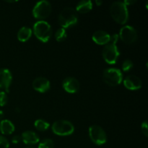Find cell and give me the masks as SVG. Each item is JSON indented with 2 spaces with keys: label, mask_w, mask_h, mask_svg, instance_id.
Returning a JSON list of instances; mask_svg holds the SVG:
<instances>
[{
  "label": "cell",
  "mask_w": 148,
  "mask_h": 148,
  "mask_svg": "<svg viewBox=\"0 0 148 148\" xmlns=\"http://www.w3.org/2000/svg\"><path fill=\"white\" fill-rule=\"evenodd\" d=\"M119 35L115 34L111 36L108 43L104 46L102 51V55L106 62L109 64H114L116 63L120 55L119 50L116 46L119 40Z\"/></svg>",
  "instance_id": "obj_1"
},
{
  "label": "cell",
  "mask_w": 148,
  "mask_h": 148,
  "mask_svg": "<svg viewBox=\"0 0 148 148\" xmlns=\"http://www.w3.org/2000/svg\"><path fill=\"white\" fill-rule=\"evenodd\" d=\"M110 12L112 18L116 23L124 25L128 22V8L124 1H115L113 3L110 8Z\"/></svg>",
  "instance_id": "obj_2"
},
{
  "label": "cell",
  "mask_w": 148,
  "mask_h": 148,
  "mask_svg": "<svg viewBox=\"0 0 148 148\" xmlns=\"http://www.w3.org/2000/svg\"><path fill=\"white\" fill-rule=\"evenodd\" d=\"M33 33L38 40L43 43H47L51 37V26L45 20H38L33 25Z\"/></svg>",
  "instance_id": "obj_3"
},
{
  "label": "cell",
  "mask_w": 148,
  "mask_h": 148,
  "mask_svg": "<svg viewBox=\"0 0 148 148\" xmlns=\"http://www.w3.org/2000/svg\"><path fill=\"white\" fill-rule=\"evenodd\" d=\"M78 21L77 12L72 7H66L59 15V23L63 28L66 29L75 25Z\"/></svg>",
  "instance_id": "obj_4"
},
{
  "label": "cell",
  "mask_w": 148,
  "mask_h": 148,
  "mask_svg": "<svg viewBox=\"0 0 148 148\" xmlns=\"http://www.w3.org/2000/svg\"><path fill=\"white\" fill-rule=\"evenodd\" d=\"M103 81L109 86L115 87L120 85L123 81L122 72L116 68H108L103 74Z\"/></svg>",
  "instance_id": "obj_5"
},
{
  "label": "cell",
  "mask_w": 148,
  "mask_h": 148,
  "mask_svg": "<svg viewBox=\"0 0 148 148\" xmlns=\"http://www.w3.org/2000/svg\"><path fill=\"white\" fill-rule=\"evenodd\" d=\"M51 130L56 135L69 136L75 132V127L67 120H58L52 124Z\"/></svg>",
  "instance_id": "obj_6"
},
{
  "label": "cell",
  "mask_w": 148,
  "mask_h": 148,
  "mask_svg": "<svg viewBox=\"0 0 148 148\" xmlns=\"http://www.w3.org/2000/svg\"><path fill=\"white\" fill-rule=\"evenodd\" d=\"M51 12V5L49 1L43 0L35 4L33 9V14L35 18L43 20L47 18Z\"/></svg>",
  "instance_id": "obj_7"
},
{
  "label": "cell",
  "mask_w": 148,
  "mask_h": 148,
  "mask_svg": "<svg viewBox=\"0 0 148 148\" xmlns=\"http://www.w3.org/2000/svg\"><path fill=\"white\" fill-rule=\"evenodd\" d=\"M91 141L97 145H103L107 142V135L103 129L98 125H92L88 130Z\"/></svg>",
  "instance_id": "obj_8"
},
{
  "label": "cell",
  "mask_w": 148,
  "mask_h": 148,
  "mask_svg": "<svg viewBox=\"0 0 148 148\" xmlns=\"http://www.w3.org/2000/svg\"><path fill=\"white\" fill-rule=\"evenodd\" d=\"M119 37H120L124 43L127 44H132L137 40V33L132 26L125 25L120 30Z\"/></svg>",
  "instance_id": "obj_9"
},
{
  "label": "cell",
  "mask_w": 148,
  "mask_h": 148,
  "mask_svg": "<svg viewBox=\"0 0 148 148\" xmlns=\"http://www.w3.org/2000/svg\"><path fill=\"white\" fill-rule=\"evenodd\" d=\"M12 81V75L10 69L7 68L0 69V88L9 92V88Z\"/></svg>",
  "instance_id": "obj_10"
},
{
  "label": "cell",
  "mask_w": 148,
  "mask_h": 148,
  "mask_svg": "<svg viewBox=\"0 0 148 148\" xmlns=\"http://www.w3.org/2000/svg\"><path fill=\"white\" fill-rule=\"evenodd\" d=\"M33 88L38 92L44 93L49 91L51 88V83L48 79L43 77L36 78L33 82Z\"/></svg>",
  "instance_id": "obj_11"
},
{
  "label": "cell",
  "mask_w": 148,
  "mask_h": 148,
  "mask_svg": "<svg viewBox=\"0 0 148 148\" xmlns=\"http://www.w3.org/2000/svg\"><path fill=\"white\" fill-rule=\"evenodd\" d=\"M62 86L64 90L69 93H75L79 89V81L72 77L65 78L62 82Z\"/></svg>",
  "instance_id": "obj_12"
},
{
  "label": "cell",
  "mask_w": 148,
  "mask_h": 148,
  "mask_svg": "<svg viewBox=\"0 0 148 148\" xmlns=\"http://www.w3.org/2000/svg\"><path fill=\"white\" fill-rule=\"evenodd\" d=\"M123 82L125 88L130 90H137L140 89L143 85L141 79L135 75H129Z\"/></svg>",
  "instance_id": "obj_13"
},
{
  "label": "cell",
  "mask_w": 148,
  "mask_h": 148,
  "mask_svg": "<svg viewBox=\"0 0 148 148\" xmlns=\"http://www.w3.org/2000/svg\"><path fill=\"white\" fill-rule=\"evenodd\" d=\"M92 40L95 42V43L98 45H104L108 43V41L110 40L111 38V36H110L109 33H108L107 32L104 31V30H97L95 33L92 34Z\"/></svg>",
  "instance_id": "obj_14"
},
{
  "label": "cell",
  "mask_w": 148,
  "mask_h": 148,
  "mask_svg": "<svg viewBox=\"0 0 148 148\" xmlns=\"http://www.w3.org/2000/svg\"><path fill=\"white\" fill-rule=\"evenodd\" d=\"M21 139L23 143L26 145H36L40 141L39 136L36 132L30 130L24 132L22 134Z\"/></svg>",
  "instance_id": "obj_15"
},
{
  "label": "cell",
  "mask_w": 148,
  "mask_h": 148,
  "mask_svg": "<svg viewBox=\"0 0 148 148\" xmlns=\"http://www.w3.org/2000/svg\"><path fill=\"white\" fill-rule=\"evenodd\" d=\"M15 127L10 120L3 119L0 121V132L3 134H11L14 132Z\"/></svg>",
  "instance_id": "obj_16"
},
{
  "label": "cell",
  "mask_w": 148,
  "mask_h": 148,
  "mask_svg": "<svg viewBox=\"0 0 148 148\" xmlns=\"http://www.w3.org/2000/svg\"><path fill=\"white\" fill-rule=\"evenodd\" d=\"M32 29L30 27L24 26L19 30L17 33V39L20 42H26L32 36Z\"/></svg>",
  "instance_id": "obj_17"
},
{
  "label": "cell",
  "mask_w": 148,
  "mask_h": 148,
  "mask_svg": "<svg viewBox=\"0 0 148 148\" xmlns=\"http://www.w3.org/2000/svg\"><path fill=\"white\" fill-rule=\"evenodd\" d=\"M92 9V2L89 0H83L81 1L77 4V7L75 10L77 12L82 13V14H85V13H88Z\"/></svg>",
  "instance_id": "obj_18"
},
{
  "label": "cell",
  "mask_w": 148,
  "mask_h": 148,
  "mask_svg": "<svg viewBox=\"0 0 148 148\" xmlns=\"http://www.w3.org/2000/svg\"><path fill=\"white\" fill-rule=\"evenodd\" d=\"M34 125L36 130L40 132L46 131L49 128V127H50V124H49V122H47L45 120L41 119L36 120V121L34 123Z\"/></svg>",
  "instance_id": "obj_19"
},
{
  "label": "cell",
  "mask_w": 148,
  "mask_h": 148,
  "mask_svg": "<svg viewBox=\"0 0 148 148\" xmlns=\"http://www.w3.org/2000/svg\"><path fill=\"white\" fill-rule=\"evenodd\" d=\"M66 36H67V35H66V29L63 28V27H60V28L58 29L56 31V33H55V38L58 42L64 40Z\"/></svg>",
  "instance_id": "obj_20"
},
{
  "label": "cell",
  "mask_w": 148,
  "mask_h": 148,
  "mask_svg": "<svg viewBox=\"0 0 148 148\" xmlns=\"http://www.w3.org/2000/svg\"><path fill=\"white\" fill-rule=\"evenodd\" d=\"M54 143L51 139H44L38 145V148H53Z\"/></svg>",
  "instance_id": "obj_21"
},
{
  "label": "cell",
  "mask_w": 148,
  "mask_h": 148,
  "mask_svg": "<svg viewBox=\"0 0 148 148\" xmlns=\"http://www.w3.org/2000/svg\"><path fill=\"white\" fill-rule=\"evenodd\" d=\"M133 66H134L133 62L130 59H127L122 64V70L125 72H129L132 69Z\"/></svg>",
  "instance_id": "obj_22"
},
{
  "label": "cell",
  "mask_w": 148,
  "mask_h": 148,
  "mask_svg": "<svg viewBox=\"0 0 148 148\" xmlns=\"http://www.w3.org/2000/svg\"><path fill=\"white\" fill-rule=\"evenodd\" d=\"M8 102V96L5 91H0V106L3 107Z\"/></svg>",
  "instance_id": "obj_23"
},
{
  "label": "cell",
  "mask_w": 148,
  "mask_h": 148,
  "mask_svg": "<svg viewBox=\"0 0 148 148\" xmlns=\"http://www.w3.org/2000/svg\"><path fill=\"white\" fill-rule=\"evenodd\" d=\"M10 143L8 140L4 136L0 135V148H9Z\"/></svg>",
  "instance_id": "obj_24"
},
{
  "label": "cell",
  "mask_w": 148,
  "mask_h": 148,
  "mask_svg": "<svg viewBox=\"0 0 148 148\" xmlns=\"http://www.w3.org/2000/svg\"><path fill=\"white\" fill-rule=\"evenodd\" d=\"M141 130L143 134L146 137H148V127H147V121H145L142 123L141 124Z\"/></svg>",
  "instance_id": "obj_25"
},
{
  "label": "cell",
  "mask_w": 148,
  "mask_h": 148,
  "mask_svg": "<svg viewBox=\"0 0 148 148\" xmlns=\"http://www.w3.org/2000/svg\"><path fill=\"white\" fill-rule=\"evenodd\" d=\"M20 140H21V137L18 135L14 136V137H12V143H14V144H18L20 142Z\"/></svg>",
  "instance_id": "obj_26"
},
{
  "label": "cell",
  "mask_w": 148,
  "mask_h": 148,
  "mask_svg": "<svg viewBox=\"0 0 148 148\" xmlns=\"http://www.w3.org/2000/svg\"><path fill=\"white\" fill-rule=\"evenodd\" d=\"M124 4H125L127 6L132 5V4H135L136 1H135V0H125V1H124Z\"/></svg>",
  "instance_id": "obj_27"
},
{
  "label": "cell",
  "mask_w": 148,
  "mask_h": 148,
  "mask_svg": "<svg viewBox=\"0 0 148 148\" xmlns=\"http://www.w3.org/2000/svg\"><path fill=\"white\" fill-rule=\"evenodd\" d=\"M4 112H3V111H1V110H0V120L2 119L3 117H4Z\"/></svg>",
  "instance_id": "obj_28"
},
{
  "label": "cell",
  "mask_w": 148,
  "mask_h": 148,
  "mask_svg": "<svg viewBox=\"0 0 148 148\" xmlns=\"http://www.w3.org/2000/svg\"><path fill=\"white\" fill-rule=\"evenodd\" d=\"M95 4H96L98 6H100L101 4H103V2L101 1H98V0H97V1H95Z\"/></svg>",
  "instance_id": "obj_29"
},
{
  "label": "cell",
  "mask_w": 148,
  "mask_h": 148,
  "mask_svg": "<svg viewBox=\"0 0 148 148\" xmlns=\"http://www.w3.org/2000/svg\"><path fill=\"white\" fill-rule=\"evenodd\" d=\"M17 1H7V2L9 3H13V2H16Z\"/></svg>",
  "instance_id": "obj_30"
},
{
  "label": "cell",
  "mask_w": 148,
  "mask_h": 148,
  "mask_svg": "<svg viewBox=\"0 0 148 148\" xmlns=\"http://www.w3.org/2000/svg\"><path fill=\"white\" fill-rule=\"evenodd\" d=\"M25 148H35V147H25Z\"/></svg>",
  "instance_id": "obj_31"
}]
</instances>
